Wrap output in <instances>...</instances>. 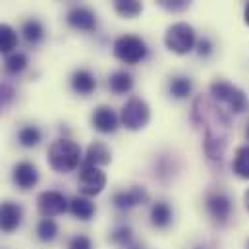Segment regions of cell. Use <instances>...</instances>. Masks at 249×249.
Wrapping results in <instances>:
<instances>
[{"mask_svg":"<svg viewBox=\"0 0 249 249\" xmlns=\"http://www.w3.org/2000/svg\"><path fill=\"white\" fill-rule=\"evenodd\" d=\"M191 120L195 125L203 127V149L209 160L220 162L228 145L230 116L213 97H197L191 107Z\"/></svg>","mask_w":249,"mask_h":249,"instance_id":"1","label":"cell"},{"mask_svg":"<svg viewBox=\"0 0 249 249\" xmlns=\"http://www.w3.org/2000/svg\"><path fill=\"white\" fill-rule=\"evenodd\" d=\"M47 159H49V166L58 172V174H70L73 172L79 162H81V147L68 139H56L49 145V151H47Z\"/></svg>","mask_w":249,"mask_h":249,"instance_id":"2","label":"cell"},{"mask_svg":"<svg viewBox=\"0 0 249 249\" xmlns=\"http://www.w3.org/2000/svg\"><path fill=\"white\" fill-rule=\"evenodd\" d=\"M211 97L216 103L224 105L228 108V112H232V114H242V112L248 110L249 107L246 93L242 89H238L236 85H232L228 81H222V79L211 83Z\"/></svg>","mask_w":249,"mask_h":249,"instance_id":"3","label":"cell"},{"mask_svg":"<svg viewBox=\"0 0 249 249\" xmlns=\"http://www.w3.org/2000/svg\"><path fill=\"white\" fill-rule=\"evenodd\" d=\"M112 53H114V56L118 60H122L124 64L135 66V64L143 62L149 56V47L137 35H122V37H118L114 41Z\"/></svg>","mask_w":249,"mask_h":249,"instance_id":"4","label":"cell"},{"mask_svg":"<svg viewBox=\"0 0 249 249\" xmlns=\"http://www.w3.org/2000/svg\"><path fill=\"white\" fill-rule=\"evenodd\" d=\"M195 31L191 25L187 23H174L166 29V35H164V45L168 51H172L174 54H187L193 51L195 47Z\"/></svg>","mask_w":249,"mask_h":249,"instance_id":"5","label":"cell"},{"mask_svg":"<svg viewBox=\"0 0 249 249\" xmlns=\"http://www.w3.org/2000/svg\"><path fill=\"white\" fill-rule=\"evenodd\" d=\"M151 120V108L149 105L139 99V97H131L124 107H122V112H120V122L124 124V127L131 129V131H137V129H143L145 125L149 124Z\"/></svg>","mask_w":249,"mask_h":249,"instance_id":"6","label":"cell"},{"mask_svg":"<svg viewBox=\"0 0 249 249\" xmlns=\"http://www.w3.org/2000/svg\"><path fill=\"white\" fill-rule=\"evenodd\" d=\"M205 209L211 216V220L218 226H224L230 216H232V211H234V203L230 199L228 193L216 189V191H209L207 197H205Z\"/></svg>","mask_w":249,"mask_h":249,"instance_id":"7","label":"cell"},{"mask_svg":"<svg viewBox=\"0 0 249 249\" xmlns=\"http://www.w3.org/2000/svg\"><path fill=\"white\" fill-rule=\"evenodd\" d=\"M105 186H107V176L99 166H91V164L81 166L79 178H77V187H79L81 195L95 197L105 189Z\"/></svg>","mask_w":249,"mask_h":249,"instance_id":"8","label":"cell"},{"mask_svg":"<svg viewBox=\"0 0 249 249\" xmlns=\"http://www.w3.org/2000/svg\"><path fill=\"white\" fill-rule=\"evenodd\" d=\"M37 209L43 214V218H53V216H60L70 209V201L66 199V195L56 191V189H47L43 193H39L37 197Z\"/></svg>","mask_w":249,"mask_h":249,"instance_id":"9","label":"cell"},{"mask_svg":"<svg viewBox=\"0 0 249 249\" xmlns=\"http://www.w3.org/2000/svg\"><path fill=\"white\" fill-rule=\"evenodd\" d=\"M112 203L118 211H131L139 205H145L149 203V193L147 189L141 186H133L129 189H122V191H116L112 195Z\"/></svg>","mask_w":249,"mask_h":249,"instance_id":"10","label":"cell"},{"mask_svg":"<svg viewBox=\"0 0 249 249\" xmlns=\"http://www.w3.org/2000/svg\"><path fill=\"white\" fill-rule=\"evenodd\" d=\"M23 209L14 201H0V232L12 234L21 226Z\"/></svg>","mask_w":249,"mask_h":249,"instance_id":"11","label":"cell"},{"mask_svg":"<svg viewBox=\"0 0 249 249\" xmlns=\"http://www.w3.org/2000/svg\"><path fill=\"white\" fill-rule=\"evenodd\" d=\"M66 21L70 27L77 29V31H85V33H91L97 29V16L95 12H91L89 8H83V6H75L68 12L66 16Z\"/></svg>","mask_w":249,"mask_h":249,"instance_id":"12","label":"cell"},{"mask_svg":"<svg viewBox=\"0 0 249 249\" xmlns=\"http://www.w3.org/2000/svg\"><path fill=\"white\" fill-rule=\"evenodd\" d=\"M12 180L19 189L27 191V189H31V187H35L39 184V170H37L35 164L27 162V160H21V162H18L14 166Z\"/></svg>","mask_w":249,"mask_h":249,"instance_id":"13","label":"cell"},{"mask_svg":"<svg viewBox=\"0 0 249 249\" xmlns=\"http://www.w3.org/2000/svg\"><path fill=\"white\" fill-rule=\"evenodd\" d=\"M118 122H120L118 114L110 107H105V105L95 108V112L91 116V124L101 133H114L118 129Z\"/></svg>","mask_w":249,"mask_h":249,"instance_id":"14","label":"cell"},{"mask_svg":"<svg viewBox=\"0 0 249 249\" xmlns=\"http://www.w3.org/2000/svg\"><path fill=\"white\" fill-rule=\"evenodd\" d=\"M70 83H71L73 93H77V95H81V97H89V95L97 89V79H95V75H93L89 70H85V68L75 70V71L71 73Z\"/></svg>","mask_w":249,"mask_h":249,"instance_id":"15","label":"cell"},{"mask_svg":"<svg viewBox=\"0 0 249 249\" xmlns=\"http://www.w3.org/2000/svg\"><path fill=\"white\" fill-rule=\"evenodd\" d=\"M112 160V153L110 149L103 143V141H93L87 151H85V159H83V164H91V166H107L110 164Z\"/></svg>","mask_w":249,"mask_h":249,"instance_id":"16","label":"cell"},{"mask_svg":"<svg viewBox=\"0 0 249 249\" xmlns=\"http://www.w3.org/2000/svg\"><path fill=\"white\" fill-rule=\"evenodd\" d=\"M149 218H151V224L159 230H164L172 224V218H174V213H172V207L164 201H159L151 207V213H149Z\"/></svg>","mask_w":249,"mask_h":249,"instance_id":"17","label":"cell"},{"mask_svg":"<svg viewBox=\"0 0 249 249\" xmlns=\"http://www.w3.org/2000/svg\"><path fill=\"white\" fill-rule=\"evenodd\" d=\"M77 220H91L93 216H95V213H97V207H95V203L89 199V197H85V195H77V197H73L71 201H70V209H68Z\"/></svg>","mask_w":249,"mask_h":249,"instance_id":"18","label":"cell"},{"mask_svg":"<svg viewBox=\"0 0 249 249\" xmlns=\"http://www.w3.org/2000/svg\"><path fill=\"white\" fill-rule=\"evenodd\" d=\"M108 87L116 95H125L133 89V75L125 70H118L108 77Z\"/></svg>","mask_w":249,"mask_h":249,"instance_id":"19","label":"cell"},{"mask_svg":"<svg viewBox=\"0 0 249 249\" xmlns=\"http://www.w3.org/2000/svg\"><path fill=\"white\" fill-rule=\"evenodd\" d=\"M232 170L238 178L249 180V145H242L236 149V155L232 160Z\"/></svg>","mask_w":249,"mask_h":249,"instance_id":"20","label":"cell"},{"mask_svg":"<svg viewBox=\"0 0 249 249\" xmlns=\"http://www.w3.org/2000/svg\"><path fill=\"white\" fill-rule=\"evenodd\" d=\"M168 91L174 99H187L193 91V81L186 75H176L168 83Z\"/></svg>","mask_w":249,"mask_h":249,"instance_id":"21","label":"cell"},{"mask_svg":"<svg viewBox=\"0 0 249 249\" xmlns=\"http://www.w3.org/2000/svg\"><path fill=\"white\" fill-rule=\"evenodd\" d=\"M21 33L29 45H39L45 39V27L39 19H27L21 27Z\"/></svg>","mask_w":249,"mask_h":249,"instance_id":"22","label":"cell"},{"mask_svg":"<svg viewBox=\"0 0 249 249\" xmlns=\"http://www.w3.org/2000/svg\"><path fill=\"white\" fill-rule=\"evenodd\" d=\"M18 47V33L12 25L8 23H0V53L2 54H10L14 53V49Z\"/></svg>","mask_w":249,"mask_h":249,"instance_id":"23","label":"cell"},{"mask_svg":"<svg viewBox=\"0 0 249 249\" xmlns=\"http://www.w3.org/2000/svg\"><path fill=\"white\" fill-rule=\"evenodd\" d=\"M37 238L43 244H53L58 238V224L53 218H43L37 224Z\"/></svg>","mask_w":249,"mask_h":249,"instance_id":"24","label":"cell"},{"mask_svg":"<svg viewBox=\"0 0 249 249\" xmlns=\"http://www.w3.org/2000/svg\"><path fill=\"white\" fill-rule=\"evenodd\" d=\"M41 139H43V133L37 125H25L18 131V141H19L21 147H27V149L37 147L41 143Z\"/></svg>","mask_w":249,"mask_h":249,"instance_id":"25","label":"cell"},{"mask_svg":"<svg viewBox=\"0 0 249 249\" xmlns=\"http://www.w3.org/2000/svg\"><path fill=\"white\" fill-rule=\"evenodd\" d=\"M114 10L122 18L133 19V18H137L141 14L143 4H141V0H114Z\"/></svg>","mask_w":249,"mask_h":249,"instance_id":"26","label":"cell"},{"mask_svg":"<svg viewBox=\"0 0 249 249\" xmlns=\"http://www.w3.org/2000/svg\"><path fill=\"white\" fill-rule=\"evenodd\" d=\"M25 68H27V56H25L23 53L14 51V53H10V54L6 56L4 70H6L10 75H18V73H21Z\"/></svg>","mask_w":249,"mask_h":249,"instance_id":"27","label":"cell"},{"mask_svg":"<svg viewBox=\"0 0 249 249\" xmlns=\"http://www.w3.org/2000/svg\"><path fill=\"white\" fill-rule=\"evenodd\" d=\"M108 240H110L112 244L120 246V248H129V246H131V240H133V232H131L129 226H118V228L110 234Z\"/></svg>","mask_w":249,"mask_h":249,"instance_id":"28","label":"cell"},{"mask_svg":"<svg viewBox=\"0 0 249 249\" xmlns=\"http://www.w3.org/2000/svg\"><path fill=\"white\" fill-rule=\"evenodd\" d=\"M157 4L166 12H184L191 6V0H157Z\"/></svg>","mask_w":249,"mask_h":249,"instance_id":"29","label":"cell"},{"mask_svg":"<svg viewBox=\"0 0 249 249\" xmlns=\"http://www.w3.org/2000/svg\"><path fill=\"white\" fill-rule=\"evenodd\" d=\"M68 249H93V244H91V238L83 236V234H77L70 240L68 244Z\"/></svg>","mask_w":249,"mask_h":249,"instance_id":"30","label":"cell"},{"mask_svg":"<svg viewBox=\"0 0 249 249\" xmlns=\"http://www.w3.org/2000/svg\"><path fill=\"white\" fill-rule=\"evenodd\" d=\"M213 41L211 39H207V37H203V39H199L197 41V54L199 56H203V58H207V56H211L213 54Z\"/></svg>","mask_w":249,"mask_h":249,"instance_id":"31","label":"cell"},{"mask_svg":"<svg viewBox=\"0 0 249 249\" xmlns=\"http://www.w3.org/2000/svg\"><path fill=\"white\" fill-rule=\"evenodd\" d=\"M244 203H246V209H248V213H249V189L246 191V195H244Z\"/></svg>","mask_w":249,"mask_h":249,"instance_id":"32","label":"cell"},{"mask_svg":"<svg viewBox=\"0 0 249 249\" xmlns=\"http://www.w3.org/2000/svg\"><path fill=\"white\" fill-rule=\"evenodd\" d=\"M244 18H246V23L249 25V2H248V6H246V12H244Z\"/></svg>","mask_w":249,"mask_h":249,"instance_id":"33","label":"cell"},{"mask_svg":"<svg viewBox=\"0 0 249 249\" xmlns=\"http://www.w3.org/2000/svg\"><path fill=\"white\" fill-rule=\"evenodd\" d=\"M127 249H143V248H139V246H129Z\"/></svg>","mask_w":249,"mask_h":249,"instance_id":"34","label":"cell"},{"mask_svg":"<svg viewBox=\"0 0 249 249\" xmlns=\"http://www.w3.org/2000/svg\"><path fill=\"white\" fill-rule=\"evenodd\" d=\"M246 137L249 139V124H248V129H246Z\"/></svg>","mask_w":249,"mask_h":249,"instance_id":"35","label":"cell"},{"mask_svg":"<svg viewBox=\"0 0 249 249\" xmlns=\"http://www.w3.org/2000/svg\"><path fill=\"white\" fill-rule=\"evenodd\" d=\"M195 249H207V248H205V246H197Z\"/></svg>","mask_w":249,"mask_h":249,"instance_id":"36","label":"cell"},{"mask_svg":"<svg viewBox=\"0 0 249 249\" xmlns=\"http://www.w3.org/2000/svg\"><path fill=\"white\" fill-rule=\"evenodd\" d=\"M248 249H249V242H248Z\"/></svg>","mask_w":249,"mask_h":249,"instance_id":"37","label":"cell"}]
</instances>
